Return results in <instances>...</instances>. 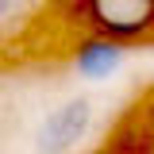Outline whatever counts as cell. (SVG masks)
<instances>
[{"label": "cell", "instance_id": "6da1fadb", "mask_svg": "<svg viewBox=\"0 0 154 154\" xmlns=\"http://www.w3.org/2000/svg\"><path fill=\"white\" fill-rule=\"evenodd\" d=\"M89 127H93V100L89 96H69L54 112H46V119L38 123L35 154H69L89 135Z\"/></svg>", "mask_w": 154, "mask_h": 154}, {"label": "cell", "instance_id": "7a4b0ae2", "mask_svg": "<svg viewBox=\"0 0 154 154\" xmlns=\"http://www.w3.org/2000/svg\"><path fill=\"white\" fill-rule=\"evenodd\" d=\"M93 23L104 38H135L154 27V0H89Z\"/></svg>", "mask_w": 154, "mask_h": 154}, {"label": "cell", "instance_id": "3957f363", "mask_svg": "<svg viewBox=\"0 0 154 154\" xmlns=\"http://www.w3.org/2000/svg\"><path fill=\"white\" fill-rule=\"evenodd\" d=\"M123 62H127V46H119L116 38H85L81 46H77L73 54V69L77 77H85V81H108L123 69Z\"/></svg>", "mask_w": 154, "mask_h": 154}, {"label": "cell", "instance_id": "277c9868", "mask_svg": "<svg viewBox=\"0 0 154 154\" xmlns=\"http://www.w3.org/2000/svg\"><path fill=\"white\" fill-rule=\"evenodd\" d=\"M16 4H19V0H0V19L12 16V12H16Z\"/></svg>", "mask_w": 154, "mask_h": 154}]
</instances>
